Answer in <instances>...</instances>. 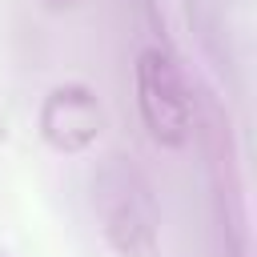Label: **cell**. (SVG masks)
Wrapping results in <instances>:
<instances>
[{
	"mask_svg": "<svg viewBox=\"0 0 257 257\" xmlns=\"http://www.w3.org/2000/svg\"><path fill=\"white\" fill-rule=\"evenodd\" d=\"M92 209L116 257L161 253V209L145 173L124 157H104L92 173Z\"/></svg>",
	"mask_w": 257,
	"mask_h": 257,
	"instance_id": "obj_1",
	"label": "cell"
},
{
	"mask_svg": "<svg viewBox=\"0 0 257 257\" xmlns=\"http://www.w3.org/2000/svg\"><path fill=\"white\" fill-rule=\"evenodd\" d=\"M133 88L149 137L161 149H185L193 137V96L181 64L165 48L149 44L133 60Z\"/></svg>",
	"mask_w": 257,
	"mask_h": 257,
	"instance_id": "obj_2",
	"label": "cell"
},
{
	"mask_svg": "<svg viewBox=\"0 0 257 257\" xmlns=\"http://www.w3.org/2000/svg\"><path fill=\"white\" fill-rule=\"evenodd\" d=\"M36 124H40V137L48 149L84 153L104 133V104H100L96 88H88L80 80H64V84L44 92Z\"/></svg>",
	"mask_w": 257,
	"mask_h": 257,
	"instance_id": "obj_3",
	"label": "cell"
},
{
	"mask_svg": "<svg viewBox=\"0 0 257 257\" xmlns=\"http://www.w3.org/2000/svg\"><path fill=\"white\" fill-rule=\"evenodd\" d=\"M44 4H48V8H56V12H64V8H76L80 0H44Z\"/></svg>",
	"mask_w": 257,
	"mask_h": 257,
	"instance_id": "obj_4",
	"label": "cell"
}]
</instances>
